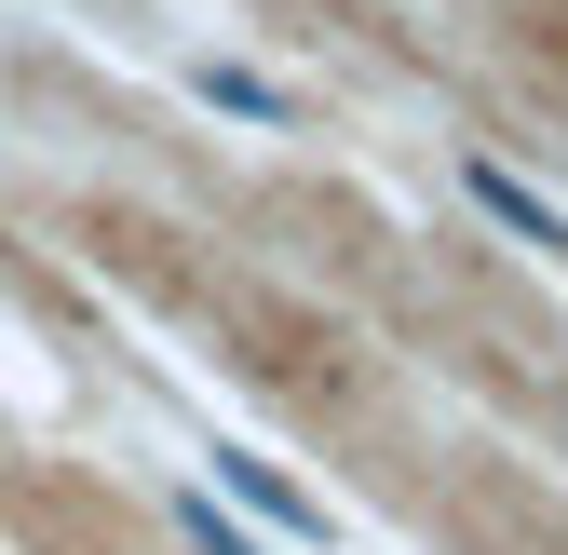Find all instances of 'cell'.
<instances>
[{"label":"cell","instance_id":"3957f363","mask_svg":"<svg viewBox=\"0 0 568 555\" xmlns=\"http://www.w3.org/2000/svg\"><path fill=\"white\" fill-rule=\"evenodd\" d=\"M217 474H231V488H244V502H257L271 528H298V542H325V502H312V488H284V474H271L257 447H217Z\"/></svg>","mask_w":568,"mask_h":555},{"label":"cell","instance_id":"6da1fadb","mask_svg":"<svg viewBox=\"0 0 568 555\" xmlns=\"http://www.w3.org/2000/svg\"><path fill=\"white\" fill-rule=\"evenodd\" d=\"M460 190H474V203H487V218H501L515 244H541V258H568V203H541V190H528L515 163H487V150H474V163H460Z\"/></svg>","mask_w":568,"mask_h":555},{"label":"cell","instance_id":"277c9868","mask_svg":"<svg viewBox=\"0 0 568 555\" xmlns=\"http://www.w3.org/2000/svg\"><path fill=\"white\" fill-rule=\"evenodd\" d=\"M176 528H190L203 555H257V528H231V515H217V488H176Z\"/></svg>","mask_w":568,"mask_h":555},{"label":"cell","instance_id":"7a4b0ae2","mask_svg":"<svg viewBox=\"0 0 568 555\" xmlns=\"http://www.w3.org/2000/svg\"><path fill=\"white\" fill-rule=\"evenodd\" d=\"M190 95H203V109H231V122H271V135L298 122V95L257 82V68H231V54H203V68H190Z\"/></svg>","mask_w":568,"mask_h":555}]
</instances>
